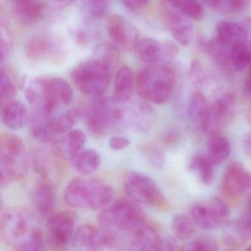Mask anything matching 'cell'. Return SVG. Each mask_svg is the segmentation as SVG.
Wrapping results in <instances>:
<instances>
[{
	"label": "cell",
	"mask_w": 251,
	"mask_h": 251,
	"mask_svg": "<svg viewBox=\"0 0 251 251\" xmlns=\"http://www.w3.org/2000/svg\"><path fill=\"white\" fill-rule=\"evenodd\" d=\"M135 88L136 77L134 73L127 66H123L119 68L114 76L111 100L116 103H126L131 99Z\"/></svg>",
	"instance_id": "obj_19"
},
{
	"label": "cell",
	"mask_w": 251,
	"mask_h": 251,
	"mask_svg": "<svg viewBox=\"0 0 251 251\" xmlns=\"http://www.w3.org/2000/svg\"><path fill=\"white\" fill-rule=\"evenodd\" d=\"M132 201L121 200L102 208L98 216L99 225L117 239L132 233L148 223L145 213Z\"/></svg>",
	"instance_id": "obj_3"
},
{
	"label": "cell",
	"mask_w": 251,
	"mask_h": 251,
	"mask_svg": "<svg viewBox=\"0 0 251 251\" xmlns=\"http://www.w3.org/2000/svg\"><path fill=\"white\" fill-rule=\"evenodd\" d=\"M249 73H248V77L245 81L244 85V92L247 96L251 98V61L249 65Z\"/></svg>",
	"instance_id": "obj_48"
},
{
	"label": "cell",
	"mask_w": 251,
	"mask_h": 251,
	"mask_svg": "<svg viewBox=\"0 0 251 251\" xmlns=\"http://www.w3.org/2000/svg\"><path fill=\"white\" fill-rule=\"evenodd\" d=\"M48 3L55 9L61 10L73 5L75 0H48Z\"/></svg>",
	"instance_id": "obj_46"
},
{
	"label": "cell",
	"mask_w": 251,
	"mask_h": 251,
	"mask_svg": "<svg viewBox=\"0 0 251 251\" xmlns=\"http://www.w3.org/2000/svg\"><path fill=\"white\" fill-rule=\"evenodd\" d=\"M1 120L11 130H21L28 121V113L25 105L14 100L4 102L1 108Z\"/></svg>",
	"instance_id": "obj_20"
},
{
	"label": "cell",
	"mask_w": 251,
	"mask_h": 251,
	"mask_svg": "<svg viewBox=\"0 0 251 251\" xmlns=\"http://www.w3.org/2000/svg\"><path fill=\"white\" fill-rule=\"evenodd\" d=\"M123 5L130 11H139L145 8L151 0H121Z\"/></svg>",
	"instance_id": "obj_45"
},
{
	"label": "cell",
	"mask_w": 251,
	"mask_h": 251,
	"mask_svg": "<svg viewBox=\"0 0 251 251\" xmlns=\"http://www.w3.org/2000/svg\"><path fill=\"white\" fill-rule=\"evenodd\" d=\"M14 11L21 23L33 25L42 18L45 5L41 0H14Z\"/></svg>",
	"instance_id": "obj_23"
},
{
	"label": "cell",
	"mask_w": 251,
	"mask_h": 251,
	"mask_svg": "<svg viewBox=\"0 0 251 251\" xmlns=\"http://www.w3.org/2000/svg\"><path fill=\"white\" fill-rule=\"evenodd\" d=\"M145 158L148 162L154 168L162 169L164 164V155L163 151L157 147H148L144 150Z\"/></svg>",
	"instance_id": "obj_39"
},
{
	"label": "cell",
	"mask_w": 251,
	"mask_h": 251,
	"mask_svg": "<svg viewBox=\"0 0 251 251\" xmlns=\"http://www.w3.org/2000/svg\"><path fill=\"white\" fill-rule=\"evenodd\" d=\"M220 191L229 199H238L251 195V173L241 163L233 162L226 168Z\"/></svg>",
	"instance_id": "obj_12"
},
{
	"label": "cell",
	"mask_w": 251,
	"mask_h": 251,
	"mask_svg": "<svg viewBox=\"0 0 251 251\" xmlns=\"http://www.w3.org/2000/svg\"><path fill=\"white\" fill-rule=\"evenodd\" d=\"M114 197V190L110 185L88 176L73 179L64 193V201L72 208L92 211L105 208Z\"/></svg>",
	"instance_id": "obj_2"
},
{
	"label": "cell",
	"mask_w": 251,
	"mask_h": 251,
	"mask_svg": "<svg viewBox=\"0 0 251 251\" xmlns=\"http://www.w3.org/2000/svg\"><path fill=\"white\" fill-rule=\"evenodd\" d=\"M251 61V43L250 41L235 45L232 48L231 63L233 68L242 71L249 67Z\"/></svg>",
	"instance_id": "obj_35"
},
{
	"label": "cell",
	"mask_w": 251,
	"mask_h": 251,
	"mask_svg": "<svg viewBox=\"0 0 251 251\" xmlns=\"http://www.w3.org/2000/svg\"><path fill=\"white\" fill-rule=\"evenodd\" d=\"M56 46L51 39L46 36H36L32 39L26 47L25 52L30 59L35 61L49 59L53 56Z\"/></svg>",
	"instance_id": "obj_26"
},
{
	"label": "cell",
	"mask_w": 251,
	"mask_h": 251,
	"mask_svg": "<svg viewBox=\"0 0 251 251\" xmlns=\"http://www.w3.org/2000/svg\"><path fill=\"white\" fill-rule=\"evenodd\" d=\"M214 167L205 154H198L192 158L189 168L203 184L209 186L214 181Z\"/></svg>",
	"instance_id": "obj_30"
},
{
	"label": "cell",
	"mask_w": 251,
	"mask_h": 251,
	"mask_svg": "<svg viewBox=\"0 0 251 251\" xmlns=\"http://www.w3.org/2000/svg\"><path fill=\"white\" fill-rule=\"evenodd\" d=\"M176 83V75L164 64H148L136 77V89L139 96L151 103L167 102Z\"/></svg>",
	"instance_id": "obj_4"
},
{
	"label": "cell",
	"mask_w": 251,
	"mask_h": 251,
	"mask_svg": "<svg viewBox=\"0 0 251 251\" xmlns=\"http://www.w3.org/2000/svg\"><path fill=\"white\" fill-rule=\"evenodd\" d=\"M123 187L127 197L136 203L161 211H167L171 208V204L159 186L145 173L136 171L127 173Z\"/></svg>",
	"instance_id": "obj_7"
},
{
	"label": "cell",
	"mask_w": 251,
	"mask_h": 251,
	"mask_svg": "<svg viewBox=\"0 0 251 251\" xmlns=\"http://www.w3.org/2000/svg\"><path fill=\"white\" fill-rule=\"evenodd\" d=\"M248 0H219L216 11L225 14L242 12L248 5Z\"/></svg>",
	"instance_id": "obj_37"
},
{
	"label": "cell",
	"mask_w": 251,
	"mask_h": 251,
	"mask_svg": "<svg viewBox=\"0 0 251 251\" xmlns=\"http://www.w3.org/2000/svg\"><path fill=\"white\" fill-rule=\"evenodd\" d=\"M202 5L211 9L216 10L218 5L219 0H201Z\"/></svg>",
	"instance_id": "obj_49"
},
{
	"label": "cell",
	"mask_w": 251,
	"mask_h": 251,
	"mask_svg": "<svg viewBox=\"0 0 251 251\" xmlns=\"http://www.w3.org/2000/svg\"><path fill=\"white\" fill-rule=\"evenodd\" d=\"M73 161L77 173L82 176H89L99 168L100 155L95 149H84Z\"/></svg>",
	"instance_id": "obj_27"
},
{
	"label": "cell",
	"mask_w": 251,
	"mask_h": 251,
	"mask_svg": "<svg viewBox=\"0 0 251 251\" xmlns=\"http://www.w3.org/2000/svg\"><path fill=\"white\" fill-rule=\"evenodd\" d=\"M0 232L4 242L18 251L45 249V236L39 219L27 208H6L1 216Z\"/></svg>",
	"instance_id": "obj_1"
},
{
	"label": "cell",
	"mask_w": 251,
	"mask_h": 251,
	"mask_svg": "<svg viewBox=\"0 0 251 251\" xmlns=\"http://www.w3.org/2000/svg\"><path fill=\"white\" fill-rule=\"evenodd\" d=\"M244 152L248 157H251V133L247 135L242 143Z\"/></svg>",
	"instance_id": "obj_47"
},
{
	"label": "cell",
	"mask_w": 251,
	"mask_h": 251,
	"mask_svg": "<svg viewBox=\"0 0 251 251\" xmlns=\"http://www.w3.org/2000/svg\"><path fill=\"white\" fill-rule=\"evenodd\" d=\"M120 52L112 44L102 43L97 47L94 58L100 60L114 70L120 62Z\"/></svg>",
	"instance_id": "obj_36"
},
{
	"label": "cell",
	"mask_w": 251,
	"mask_h": 251,
	"mask_svg": "<svg viewBox=\"0 0 251 251\" xmlns=\"http://www.w3.org/2000/svg\"><path fill=\"white\" fill-rule=\"evenodd\" d=\"M163 239L158 230L147 223L137 230L117 239L116 245H124L132 251H161Z\"/></svg>",
	"instance_id": "obj_15"
},
{
	"label": "cell",
	"mask_w": 251,
	"mask_h": 251,
	"mask_svg": "<svg viewBox=\"0 0 251 251\" xmlns=\"http://www.w3.org/2000/svg\"><path fill=\"white\" fill-rule=\"evenodd\" d=\"M1 41H0V54L1 61H3L11 53L13 48L12 38L7 27H1Z\"/></svg>",
	"instance_id": "obj_40"
},
{
	"label": "cell",
	"mask_w": 251,
	"mask_h": 251,
	"mask_svg": "<svg viewBox=\"0 0 251 251\" xmlns=\"http://www.w3.org/2000/svg\"><path fill=\"white\" fill-rule=\"evenodd\" d=\"M33 201L38 214L48 220L52 215L55 205V192L51 185L39 183L33 192Z\"/></svg>",
	"instance_id": "obj_22"
},
{
	"label": "cell",
	"mask_w": 251,
	"mask_h": 251,
	"mask_svg": "<svg viewBox=\"0 0 251 251\" xmlns=\"http://www.w3.org/2000/svg\"><path fill=\"white\" fill-rule=\"evenodd\" d=\"M248 207L251 208V195L250 196L249 200H248Z\"/></svg>",
	"instance_id": "obj_50"
},
{
	"label": "cell",
	"mask_w": 251,
	"mask_h": 251,
	"mask_svg": "<svg viewBox=\"0 0 251 251\" xmlns=\"http://www.w3.org/2000/svg\"><path fill=\"white\" fill-rule=\"evenodd\" d=\"M111 0H87L88 8L92 15L100 17L108 11Z\"/></svg>",
	"instance_id": "obj_41"
},
{
	"label": "cell",
	"mask_w": 251,
	"mask_h": 251,
	"mask_svg": "<svg viewBox=\"0 0 251 251\" xmlns=\"http://www.w3.org/2000/svg\"><path fill=\"white\" fill-rule=\"evenodd\" d=\"M112 69L96 58L86 60L76 66L71 73L72 80L79 91L86 96H102L109 86Z\"/></svg>",
	"instance_id": "obj_6"
},
{
	"label": "cell",
	"mask_w": 251,
	"mask_h": 251,
	"mask_svg": "<svg viewBox=\"0 0 251 251\" xmlns=\"http://www.w3.org/2000/svg\"><path fill=\"white\" fill-rule=\"evenodd\" d=\"M109 147L114 151H123L130 145V142L127 138L122 136H114L110 139Z\"/></svg>",
	"instance_id": "obj_44"
},
{
	"label": "cell",
	"mask_w": 251,
	"mask_h": 251,
	"mask_svg": "<svg viewBox=\"0 0 251 251\" xmlns=\"http://www.w3.org/2000/svg\"><path fill=\"white\" fill-rule=\"evenodd\" d=\"M17 91L18 83L15 75L8 67H2L0 78V97L2 102L13 100Z\"/></svg>",
	"instance_id": "obj_33"
},
{
	"label": "cell",
	"mask_w": 251,
	"mask_h": 251,
	"mask_svg": "<svg viewBox=\"0 0 251 251\" xmlns=\"http://www.w3.org/2000/svg\"><path fill=\"white\" fill-rule=\"evenodd\" d=\"M155 113L151 102L145 101L137 106L124 110L123 126L138 131H147L153 125Z\"/></svg>",
	"instance_id": "obj_18"
},
{
	"label": "cell",
	"mask_w": 251,
	"mask_h": 251,
	"mask_svg": "<svg viewBox=\"0 0 251 251\" xmlns=\"http://www.w3.org/2000/svg\"><path fill=\"white\" fill-rule=\"evenodd\" d=\"M186 111L190 121L200 130L202 132L211 130V105L202 92H194L191 95Z\"/></svg>",
	"instance_id": "obj_17"
},
{
	"label": "cell",
	"mask_w": 251,
	"mask_h": 251,
	"mask_svg": "<svg viewBox=\"0 0 251 251\" xmlns=\"http://www.w3.org/2000/svg\"><path fill=\"white\" fill-rule=\"evenodd\" d=\"M93 98L84 111L86 126L92 134L102 136L114 126L123 125L124 109L102 95Z\"/></svg>",
	"instance_id": "obj_8"
},
{
	"label": "cell",
	"mask_w": 251,
	"mask_h": 251,
	"mask_svg": "<svg viewBox=\"0 0 251 251\" xmlns=\"http://www.w3.org/2000/svg\"><path fill=\"white\" fill-rule=\"evenodd\" d=\"M241 228L248 239H251V208L247 207L237 220Z\"/></svg>",
	"instance_id": "obj_42"
},
{
	"label": "cell",
	"mask_w": 251,
	"mask_h": 251,
	"mask_svg": "<svg viewBox=\"0 0 251 251\" xmlns=\"http://www.w3.org/2000/svg\"><path fill=\"white\" fill-rule=\"evenodd\" d=\"M206 50L213 61L219 66H226L231 63V47L218 38L209 41Z\"/></svg>",
	"instance_id": "obj_32"
},
{
	"label": "cell",
	"mask_w": 251,
	"mask_h": 251,
	"mask_svg": "<svg viewBox=\"0 0 251 251\" xmlns=\"http://www.w3.org/2000/svg\"><path fill=\"white\" fill-rule=\"evenodd\" d=\"M206 156L214 166L224 162L230 155L231 148L228 140L225 136L214 133L207 142Z\"/></svg>",
	"instance_id": "obj_25"
},
{
	"label": "cell",
	"mask_w": 251,
	"mask_h": 251,
	"mask_svg": "<svg viewBox=\"0 0 251 251\" xmlns=\"http://www.w3.org/2000/svg\"><path fill=\"white\" fill-rule=\"evenodd\" d=\"M163 7L173 8L192 20H201L204 10L201 0H161Z\"/></svg>",
	"instance_id": "obj_28"
},
{
	"label": "cell",
	"mask_w": 251,
	"mask_h": 251,
	"mask_svg": "<svg viewBox=\"0 0 251 251\" xmlns=\"http://www.w3.org/2000/svg\"><path fill=\"white\" fill-rule=\"evenodd\" d=\"M223 227V241L226 246L231 249H239L246 245L248 237L238 221H227Z\"/></svg>",
	"instance_id": "obj_31"
},
{
	"label": "cell",
	"mask_w": 251,
	"mask_h": 251,
	"mask_svg": "<svg viewBox=\"0 0 251 251\" xmlns=\"http://www.w3.org/2000/svg\"><path fill=\"white\" fill-rule=\"evenodd\" d=\"M247 251H251V245H249V246H248V248H247Z\"/></svg>",
	"instance_id": "obj_51"
},
{
	"label": "cell",
	"mask_w": 251,
	"mask_h": 251,
	"mask_svg": "<svg viewBox=\"0 0 251 251\" xmlns=\"http://www.w3.org/2000/svg\"><path fill=\"white\" fill-rule=\"evenodd\" d=\"M28 169V159L24 142L13 133L0 137V184L2 187L23 177Z\"/></svg>",
	"instance_id": "obj_5"
},
{
	"label": "cell",
	"mask_w": 251,
	"mask_h": 251,
	"mask_svg": "<svg viewBox=\"0 0 251 251\" xmlns=\"http://www.w3.org/2000/svg\"><path fill=\"white\" fill-rule=\"evenodd\" d=\"M71 245L77 251H100L112 247L113 238L102 226L83 224L75 232Z\"/></svg>",
	"instance_id": "obj_11"
},
{
	"label": "cell",
	"mask_w": 251,
	"mask_h": 251,
	"mask_svg": "<svg viewBox=\"0 0 251 251\" xmlns=\"http://www.w3.org/2000/svg\"><path fill=\"white\" fill-rule=\"evenodd\" d=\"M164 20L173 37L182 46H188L194 36L191 19L173 8L163 7Z\"/></svg>",
	"instance_id": "obj_16"
},
{
	"label": "cell",
	"mask_w": 251,
	"mask_h": 251,
	"mask_svg": "<svg viewBox=\"0 0 251 251\" xmlns=\"http://www.w3.org/2000/svg\"><path fill=\"white\" fill-rule=\"evenodd\" d=\"M182 249L184 251H214L218 250V243L211 236H202Z\"/></svg>",
	"instance_id": "obj_38"
},
{
	"label": "cell",
	"mask_w": 251,
	"mask_h": 251,
	"mask_svg": "<svg viewBox=\"0 0 251 251\" xmlns=\"http://www.w3.org/2000/svg\"><path fill=\"white\" fill-rule=\"evenodd\" d=\"M236 115V101L231 95H225L211 106V128L228 126Z\"/></svg>",
	"instance_id": "obj_21"
},
{
	"label": "cell",
	"mask_w": 251,
	"mask_h": 251,
	"mask_svg": "<svg viewBox=\"0 0 251 251\" xmlns=\"http://www.w3.org/2000/svg\"><path fill=\"white\" fill-rule=\"evenodd\" d=\"M107 32L111 43L123 52L136 49L140 40L138 29L120 16L112 15L108 18Z\"/></svg>",
	"instance_id": "obj_13"
},
{
	"label": "cell",
	"mask_w": 251,
	"mask_h": 251,
	"mask_svg": "<svg viewBox=\"0 0 251 251\" xmlns=\"http://www.w3.org/2000/svg\"><path fill=\"white\" fill-rule=\"evenodd\" d=\"M195 226L192 219L184 214H176L172 220V230L176 239L180 241L187 240L193 236Z\"/></svg>",
	"instance_id": "obj_34"
},
{
	"label": "cell",
	"mask_w": 251,
	"mask_h": 251,
	"mask_svg": "<svg viewBox=\"0 0 251 251\" xmlns=\"http://www.w3.org/2000/svg\"><path fill=\"white\" fill-rule=\"evenodd\" d=\"M47 240L55 249H64L71 245L75 232V218L67 211L52 214L47 223Z\"/></svg>",
	"instance_id": "obj_10"
},
{
	"label": "cell",
	"mask_w": 251,
	"mask_h": 251,
	"mask_svg": "<svg viewBox=\"0 0 251 251\" xmlns=\"http://www.w3.org/2000/svg\"><path fill=\"white\" fill-rule=\"evenodd\" d=\"M191 215L195 224L201 229L214 230L223 227L228 221L230 208L223 200L210 198L194 204Z\"/></svg>",
	"instance_id": "obj_9"
},
{
	"label": "cell",
	"mask_w": 251,
	"mask_h": 251,
	"mask_svg": "<svg viewBox=\"0 0 251 251\" xmlns=\"http://www.w3.org/2000/svg\"><path fill=\"white\" fill-rule=\"evenodd\" d=\"M217 38L233 48L249 41V33L244 26L230 21H220L217 24Z\"/></svg>",
	"instance_id": "obj_24"
},
{
	"label": "cell",
	"mask_w": 251,
	"mask_h": 251,
	"mask_svg": "<svg viewBox=\"0 0 251 251\" xmlns=\"http://www.w3.org/2000/svg\"><path fill=\"white\" fill-rule=\"evenodd\" d=\"M138 57L148 64H164L177 55V47L172 42H160L151 38L139 40L136 48Z\"/></svg>",
	"instance_id": "obj_14"
},
{
	"label": "cell",
	"mask_w": 251,
	"mask_h": 251,
	"mask_svg": "<svg viewBox=\"0 0 251 251\" xmlns=\"http://www.w3.org/2000/svg\"><path fill=\"white\" fill-rule=\"evenodd\" d=\"M189 75H190L191 80L195 84L201 85L203 83L204 79H205L203 70L201 67V64L198 61H194L191 64Z\"/></svg>",
	"instance_id": "obj_43"
},
{
	"label": "cell",
	"mask_w": 251,
	"mask_h": 251,
	"mask_svg": "<svg viewBox=\"0 0 251 251\" xmlns=\"http://www.w3.org/2000/svg\"><path fill=\"white\" fill-rule=\"evenodd\" d=\"M86 143V136L80 129H73L67 133L64 142V156L73 161L83 150Z\"/></svg>",
	"instance_id": "obj_29"
}]
</instances>
